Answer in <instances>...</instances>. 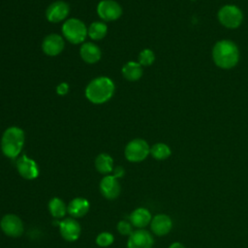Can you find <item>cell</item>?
Returning a JSON list of instances; mask_svg holds the SVG:
<instances>
[{
	"instance_id": "12",
	"label": "cell",
	"mask_w": 248,
	"mask_h": 248,
	"mask_svg": "<svg viewBox=\"0 0 248 248\" xmlns=\"http://www.w3.org/2000/svg\"><path fill=\"white\" fill-rule=\"evenodd\" d=\"M100 192L102 196L108 200L116 199L121 192V186L118 179L113 175L104 176L100 181Z\"/></svg>"
},
{
	"instance_id": "15",
	"label": "cell",
	"mask_w": 248,
	"mask_h": 248,
	"mask_svg": "<svg viewBox=\"0 0 248 248\" xmlns=\"http://www.w3.org/2000/svg\"><path fill=\"white\" fill-rule=\"evenodd\" d=\"M43 50L46 54L55 56L59 54L64 48V40L57 34L47 35L42 44Z\"/></svg>"
},
{
	"instance_id": "24",
	"label": "cell",
	"mask_w": 248,
	"mask_h": 248,
	"mask_svg": "<svg viewBox=\"0 0 248 248\" xmlns=\"http://www.w3.org/2000/svg\"><path fill=\"white\" fill-rule=\"evenodd\" d=\"M114 236L108 232H100L96 237V243L101 247H108L113 243Z\"/></svg>"
},
{
	"instance_id": "25",
	"label": "cell",
	"mask_w": 248,
	"mask_h": 248,
	"mask_svg": "<svg viewBox=\"0 0 248 248\" xmlns=\"http://www.w3.org/2000/svg\"><path fill=\"white\" fill-rule=\"evenodd\" d=\"M155 59L154 53L152 50L150 49H143L140 51V55H139V61L140 64L142 66H149L153 63Z\"/></svg>"
},
{
	"instance_id": "20",
	"label": "cell",
	"mask_w": 248,
	"mask_h": 248,
	"mask_svg": "<svg viewBox=\"0 0 248 248\" xmlns=\"http://www.w3.org/2000/svg\"><path fill=\"white\" fill-rule=\"evenodd\" d=\"M96 170L103 174H108L113 170V160L107 153L99 154L95 159Z\"/></svg>"
},
{
	"instance_id": "1",
	"label": "cell",
	"mask_w": 248,
	"mask_h": 248,
	"mask_svg": "<svg viewBox=\"0 0 248 248\" xmlns=\"http://www.w3.org/2000/svg\"><path fill=\"white\" fill-rule=\"evenodd\" d=\"M114 93V83L107 77H99L89 82L85 89L86 98L93 104L108 101Z\"/></svg>"
},
{
	"instance_id": "2",
	"label": "cell",
	"mask_w": 248,
	"mask_h": 248,
	"mask_svg": "<svg viewBox=\"0 0 248 248\" xmlns=\"http://www.w3.org/2000/svg\"><path fill=\"white\" fill-rule=\"evenodd\" d=\"M25 136L22 129L12 126L5 130L1 139V150L8 158H16L19 155L24 145Z\"/></svg>"
},
{
	"instance_id": "26",
	"label": "cell",
	"mask_w": 248,
	"mask_h": 248,
	"mask_svg": "<svg viewBox=\"0 0 248 248\" xmlns=\"http://www.w3.org/2000/svg\"><path fill=\"white\" fill-rule=\"evenodd\" d=\"M117 231L119 233H121L123 235H130L133 232L132 224L125 220L119 221L117 224Z\"/></svg>"
},
{
	"instance_id": "29",
	"label": "cell",
	"mask_w": 248,
	"mask_h": 248,
	"mask_svg": "<svg viewBox=\"0 0 248 248\" xmlns=\"http://www.w3.org/2000/svg\"><path fill=\"white\" fill-rule=\"evenodd\" d=\"M169 248H186V247L180 242H173L169 246Z\"/></svg>"
},
{
	"instance_id": "8",
	"label": "cell",
	"mask_w": 248,
	"mask_h": 248,
	"mask_svg": "<svg viewBox=\"0 0 248 248\" xmlns=\"http://www.w3.org/2000/svg\"><path fill=\"white\" fill-rule=\"evenodd\" d=\"M97 13L99 16L104 20H115L121 14L122 9L120 5L113 0H102L97 7Z\"/></svg>"
},
{
	"instance_id": "22",
	"label": "cell",
	"mask_w": 248,
	"mask_h": 248,
	"mask_svg": "<svg viewBox=\"0 0 248 248\" xmlns=\"http://www.w3.org/2000/svg\"><path fill=\"white\" fill-rule=\"evenodd\" d=\"M107 25L103 22L96 21L91 23L87 29V35L93 40H101L107 35Z\"/></svg>"
},
{
	"instance_id": "17",
	"label": "cell",
	"mask_w": 248,
	"mask_h": 248,
	"mask_svg": "<svg viewBox=\"0 0 248 248\" xmlns=\"http://www.w3.org/2000/svg\"><path fill=\"white\" fill-rule=\"evenodd\" d=\"M129 218L132 226L138 229H143L144 227L149 225L152 220L150 211L144 207L136 208L134 211H132Z\"/></svg>"
},
{
	"instance_id": "21",
	"label": "cell",
	"mask_w": 248,
	"mask_h": 248,
	"mask_svg": "<svg viewBox=\"0 0 248 248\" xmlns=\"http://www.w3.org/2000/svg\"><path fill=\"white\" fill-rule=\"evenodd\" d=\"M48 210L52 217L59 219L63 218L68 212V206L66 203L59 198H52L48 202Z\"/></svg>"
},
{
	"instance_id": "28",
	"label": "cell",
	"mask_w": 248,
	"mask_h": 248,
	"mask_svg": "<svg viewBox=\"0 0 248 248\" xmlns=\"http://www.w3.org/2000/svg\"><path fill=\"white\" fill-rule=\"evenodd\" d=\"M124 173H125V170H124V169L122 168V167H116L114 170H113V176L114 177H116L117 179L118 178H121L123 175H124Z\"/></svg>"
},
{
	"instance_id": "10",
	"label": "cell",
	"mask_w": 248,
	"mask_h": 248,
	"mask_svg": "<svg viewBox=\"0 0 248 248\" xmlns=\"http://www.w3.org/2000/svg\"><path fill=\"white\" fill-rule=\"evenodd\" d=\"M16 170L18 173L27 180L35 179L39 175V167L37 163L26 155H22L17 159Z\"/></svg>"
},
{
	"instance_id": "11",
	"label": "cell",
	"mask_w": 248,
	"mask_h": 248,
	"mask_svg": "<svg viewBox=\"0 0 248 248\" xmlns=\"http://www.w3.org/2000/svg\"><path fill=\"white\" fill-rule=\"evenodd\" d=\"M61 236L67 241H76L81 232L79 223L75 218H65L59 223Z\"/></svg>"
},
{
	"instance_id": "18",
	"label": "cell",
	"mask_w": 248,
	"mask_h": 248,
	"mask_svg": "<svg viewBox=\"0 0 248 248\" xmlns=\"http://www.w3.org/2000/svg\"><path fill=\"white\" fill-rule=\"evenodd\" d=\"M79 53L82 60H84L86 63H89V64L96 63L101 58V50L99 46L89 42L82 44V46H80Z\"/></svg>"
},
{
	"instance_id": "27",
	"label": "cell",
	"mask_w": 248,
	"mask_h": 248,
	"mask_svg": "<svg viewBox=\"0 0 248 248\" xmlns=\"http://www.w3.org/2000/svg\"><path fill=\"white\" fill-rule=\"evenodd\" d=\"M68 91H69V85L66 82H62L56 87V92L59 95H65L68 93Z\"/></svg>"
},
{
	"instance_id": "7",
	"label": "cell",
	"mask_w": 248,
	"mask_h": 248,
	"mask_svg": "<svg viewBox=\"0 0 248 248\" xmlns=\"http://www.w3.org/2000/svg\"><path fill=\"white\" fill-rule=\"evenodd\" d=\"M220 22L228 28H236L242 20V14L240 10L232 5L223 7L218 13Z\"/></svg>"
},
{
	"instance_id": "5",
	"label": "cell",
	"mask_w": 248,
	"mask_h": 248,
	"mask_svg": "<svg viewBox=\"0 0 248 248\" xmlns=\"http://www.w3.org/2000/svg\"><path fill=\"white\" fill-rule=\"evenodd\" d=\"M150 153V147L148 143L141 139H135L128 142L125 147L124 154L128 161L138 163L143 161Z\"/></svg>"
},
{
	"instance_id": "16",
	"label": "cell",
	"mask_w": 248,
	"mask_h": 248,
	"mask_svg": "<svg viewBox=\"0 0 248 248\" xmlns=\"http://www.w3.org/2000/svg\"><path fill=\"white\" fill-rule=\"evenodd\" d=\"M68 206V213L73 218H80L83 217L89 211V202L85 198L78 197L73 199Z\"/></svg>"
},
{
	"instance_id": "3",
	"label": "cell",
	"mask_w": 248,
	"mask_h": 248,
	"mask_svg": "<svg viewBox=\"0 0 248 248\" xmlns=\"http://www.w3.org/2000/svg\"><path fill=\"white\" fill-rule=\"evenodd\" d=\"M212 54L215 64L223 69L232 68L238 61V49L230 41L218 42L213 48Z\"/></svg>"
},
{
	"instance_id": "13",
	"label": "cell",
	"mask_w": 248,
	"mask_h": 248,
	"mask_svg": "<svg viewBox=\"0 0 248 248\" xmlns=\"http://www.w3.org/2000/svg\"><path fill=\"white\" fill-rule=\"evenodd\" d=\"M172 228V221L167 214H157L152 217L150 222V229L152 232L158 236L168 234Z\"/></svg>"
},
{
	"instance_id": "19",
	"label": "cell",
	"mask_w": 248,
	"mask_h": 248,
	"mask_svg": "<svg viewBox=\"0 0 248 248\" xmlns=\"http://www.w3.org/2000/svg\"><path fill=\"white\" fill-rule=\"evenodd\" d=\"M122 74H123V77L127 80L136 81L142 75L141 65L140 63H137V62H134V61H129L123 66Z\"/></svg>"
},
{
	"instance_id": "4",
	"label": "cell",
	"mask_w": 248,
	"mask_h": 248,
	"mask_svg": "<svg viewBox=\"0 0 248 248\" xmlns=\"http://www.w3.org/2000/svg\"><path fill=\"white\" fill-rule=\"evenodd\" d=\"M62 33L66 40L70 43L79 44L85 40L87 28L81 20L78 18H70L64 22Z\"/></svg>"
},
{
	"instance_id": "6",
	"label": "cell",
	"mask_w": 248,
	"mask_h": 248,
	"mask_svg": "<svg viewBox=\"0 0 248 248\" xmlns=\"http://www.w3.org/2000/svg\"><path fill=\"white\" fill-rule=\"evenodd\" d=\"M1 230L11 237H17L23 233L24 228L21 219L16 214H6L0 222Z\"/></svg>"
},
{
	"instance_id": "23",
	"label": "cell",
	"mask_w": 248,
	"mask_h": 248,
	"mask_svg": "<svg viewBox=\"0 0 248 248\" xmlns=\"http://www.w3.org/2000/svg\"><path fill=\"white\" fill-rule=\"evenodd\" d=\"M150 154L156 160H165L170 157V149L167 144L159 142L150 148Z\"/></svg>"
},
{
	"instance_id": "14",
	"label": "cell",
	"mask_w": 248,
	"mask_h": 248,
	"mask_svg": "<svg viewBox=\"0 0 248 248\" xmlns=\"http://www.w3.org/2000/svg\"><path fill=\"white\" fill-rule=\"evenodd\" d=\"M70 11L69 5L63 1H55L48 6L46 16L50 22H59L66 18Z\"/></svg>"
},
{
	"instance_id": "9",
	"label": "cell",
	"mask_w": 248,
	"mask_h": 248,
	"mask_svg": "<svg viewBox=\"0 0 248 248\" xmlns=\"http://www.w3.org/2000/svg\"><path fill=\"white\" fill-rule=\"evenodd\" d=\"M154 239L152 234L143 229H139L129 235L127 248H152Z\"/></svg>"
}]
</instances>
